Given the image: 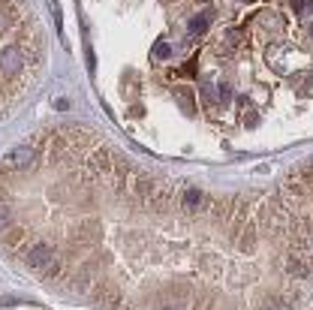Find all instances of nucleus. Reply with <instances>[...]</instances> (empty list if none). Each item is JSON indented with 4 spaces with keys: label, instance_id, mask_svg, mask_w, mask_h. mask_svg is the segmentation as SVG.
Segmentation results:
<instances>
[{
    "label": "nucleus",
    "instance_id": "nucleus-1",
    "mask_svg": "<svg viewBox=\"0 0 313 310\" xmlns=\"http://www.w3.org/2000/svg\"><path fill=\"white\" fill-rule=\"evenodd\" d=\"M33 160H36V145L21 142V145H15L12 151H6L3 157H0V169L3 172H18V169H27Z\"/></svg>",
    "mask_w": 313,
    "mask_h": 310
},
{
    "label": "nucleus",
    "instance_id": "nucleus-2",
    "mask_svg": "<svg viewBox=\"0 0 313 310\" xmlns=\"http://www.w3.org/2000/svg\"><path fill=\"white\" fill-rule=\"evenodd\" d=\"M54 259V250L49 247V244H30L27 247V253H24V262H27V268H33V271H43L49 262Z\"/></svg>",
    "mask_w": 313,
    "mask_h": 310
},
{
    "label": "nucleus",
    "instance_id": "nucleus-3",
    "mask_svg": "<svg viewBox=\"0 0 313 310\" xmlns=\"http://www.w3.org/2000/svg\"><path fill=\"white\" fill-rule=\"evenodd\" d=\"M111 154L105 151V148H97L94 154H91V157H88V169L91 172H100V175H108L111 172Z\"/></svg>",
    "mask_w": 313,
    "mask_h": 310
},
{
    "label": "nucleus",
    "instance_id": "nucleus-4",
    "mask_svg": "<svg viewBox=\"0 0 313 310\" xmlns=\"http://www.w3.org/2000/svg\"><path fill=\"white\" fill-rule=\"evenodd\" d=\"M202 205H205V193L190 187V190L184 193V208H187V211H202Z\"/></svg>",
    "mask_w": 313,
    "mask_h": 310
},
{
    "label": "nucleus",
    "instance_id": "nucleus-5",
    "mask_svg": "<svg viewBox=\"0 0 313 310\" xmlns=\"http://www.w3.org/2000/svg\"><path fill=\"white\" fill-rule=\"evenodd\" d=\"M208 21H211V15H196V18L187 24V30H190L193 36H199V33H205V30H208Z\"/></svg>",
    "mask_w": 313,
    "mask_h": 310
},
{
    "label": "nucleus",
    "instance_id": "nucleus-6",
    "mask_svg": "<svg viewBox=\"0 0 313 310\" xmlns=\"http://www.w3.org/2000/svg\"><path fill=\"white\" fill-rule=\"evenodd\" d=\"M49 9H52V21H54V30L60 33V30H63V12H60V3H57V0H49Z\"/></svg>",
    "mask_w": 313,
    "mask_h": 310
},
{
    "label": "nucleus",
    "instance_id": "nucleus-7",
    "mask_svg": "<svg viewBox=\"0 0 313 310\" xmlns=\"http://www.w3.org/2000/svg\"><path fill=\"white\" fill-rule=\"evenodd\" d=\"M9 223H12V211H9L6 202H0V232L9 229Z\"/></svg>",
    "mask_w": 313,
    "mask_h": 310
},
{
    "label": "nucleus",
    "instance_id": "nucleus-8",
    "mask_svg": "<svg viewBox=\"0 0 313 310\" xmlns=\"http://www.w3.org/2000/svg\"><path fill=\"white\" fill-rule=\"evenodd\" d=\"M60 268H63V265H60V259L54 256V259H52V262H49V265L43 268V274H46V277L52 280V277H57V274H60Z\"/></svg>",
    "mask_w": 313,
    "mask_h": 310
},
{
    "label": "nucleus",
    "instance_id": "nucleus-9",
    "mask_svg": "<svg viewBox=\"0 0 313 310\" xmlns=\"http://www.w3.org/2000/svg\"><path fill=\"white\" fill-rule=\"evenodd\" d=\"M286 271H292L295 277H307V268H304V262H298V259H289V262H286Z\"/></svg>",
    "mask_w": 313,
    "mask_h": 310
},
{
    "label": "nucleus",
    "instance_id": "nucleus-10",
    "mask_svg": "<svg viewBox=\"0 0 313 310\" xmlns=\"http://www.w3.org/2000/svg\"><path fill=\"white\" fill-rule=\"evenodd\" d=\"M154 54H156V57H169V54H172L169 43H166V40H160V43H156V49H154Z\"/></svg>",
    "mask_w": 313,
    "mask_h": 310
},
{
    "label": "nucleus",
    "instance_id": "nucleus-11",
    "mask_svg": "<svg viewBox=\"0 0 313 310\" xmlns=\"http://www.w3.org/2000/svg\"><path fill=\"white\" fill-rule=\"evenodd\" d=\"M265 310H292L289 304H283V301H268L265 304Z\"/></svg>",
    "mask_w": 313,
    "mask_h": 310
},
{
    "label": "nucleus",
    "instance_id": "nucleus-12",
    "mask_svg": "<svg viewBox=\"0 0 313 310\" xmlns=\"http://www.w3.org/2000/svg\"><path fill=\"white\" fill-rule=\"evenodd\" d=\"M229 97H232V91H229V85H220V100H223V103H226V100H229Z\"/></svg>",
    "mask_w": 313,
    "mask_h": 310
},
{
    "label": "nucleus",
    "instance_id": "nucleus-13",
    "mask_svg": "<svg viewBox=\"0 0 313 310\" xmlns=\"http://www.w3.org/2000/svg\"><path fill=\"white\" fill-rule=\"evenodd\" d=\"M181 75H196V63H187V66L181 69Z\"/></svg>",
    "mask_w": 313,
    "mask_h": 310
},
{
    "label": "nucleus",
    "instance_id": "nucleus-14",
    "mask_svg": "<svg viewBox=\"0 0 313 310\" xmlns=\"http://www.w3.org/2000/svg\"><path fill=\"white\" fill-rule=\"evenodd\" d=\"M163 310H184L181 304H169V307H163Z\"/></svg>",
    "mask_w": 313,
    "mask_h": 310
},
{
    "label": "nucleus",
    "instance_id": "nucleus-15",
    "mask_svg": "<svg viewBox=\"0 0 313 310\" xmlns=\"http://www.w3.org/2000/svg\"><path fill=\"white\" fill-rule=\"evenodd\" d=\"M244 3H253V0H244Z\"/></svg>",
    "mask_w": 313,
    "mask_h": 310
}]
</instances>
